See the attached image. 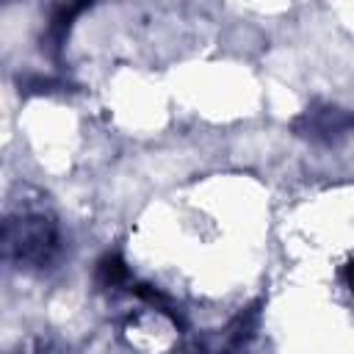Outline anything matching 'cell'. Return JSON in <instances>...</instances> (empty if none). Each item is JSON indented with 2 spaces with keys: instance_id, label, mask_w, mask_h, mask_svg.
Wrapping results in <instances>:
<instances>
[{
  "instance_id": "277c9868",
  "label": "cell",
  "mask_w": 354,
  "mask_h": 354,
  "mask_svg": "<svg viewBox=\"0 0 354 354\" xmlns=\"http://www.w3.org/2000/svg\"><path fill=\"white\" fill-rule=\"evenodd\" d=\"M257 307H249V310H243L241 315H238V321L232 324V343L235 346H241V343H246L249 337H252V332H254V326H257Z\"/></svg>"
},
{
  "instance_id": "3957f363",
  "label": "cell",
  "mask_w": 354,
  "mask_h": 354,
  "mask_svg": "<svg viewBox=\"0 0 354 354\" xmlns=\"http://www.w3.org/2000/svg\"><path fill=\"white\" fill-rule=\"evenodd\" d=\"M127 279V266H124V260L119 257V254H105L102 260H100V266H97V282L102 285V288H116V285H122Z\"/></svg>"
},
{
  "instance_id": "7a4b0ae2",
  "label": "cell",
  "mask_w": 354,
  "mask_h": 354,
  "mask_svg": "<svg viewBox=\"0 0 354 354\" xmlns=\"http://www.w3.org/2000/svg\"><path fill=\"white\" fill-rule=\"evenodd\" d=\"M299 136H307L321 144H335L354 130V113L335 105H313L296 122Z\"/></svg>"
},
{
  "instance_id": "6da1fadb",
  "label": "cell",
  "mask_w": 354,
  "mask_h": 354,
  "mask_svg": "<svg viewBox=\"0 0 354 354\" xmlns=\"http://www.w3.org/2000/svg\"><path fill=\"white\" fill-rule=\"evenodd\" d=\"M6 252L19 266L41 268L58 252V230L44 213H19L6 224Z\"/></svg>"
}]
</instances>
